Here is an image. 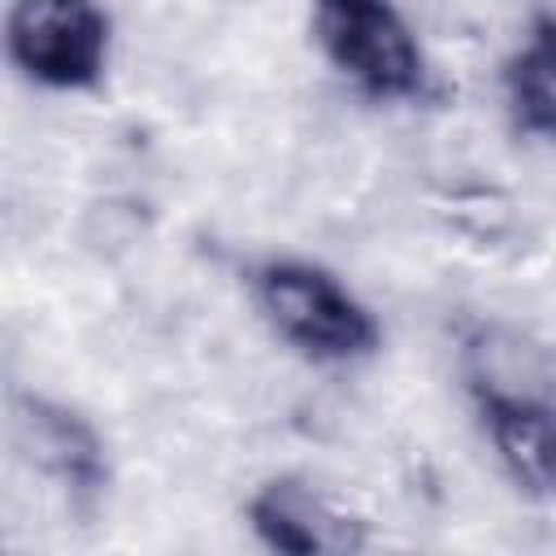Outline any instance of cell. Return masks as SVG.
<instances>
[{"label": "cell", "instance_id": "cell-7", "mask_svg": "<svg viewBox=\"0 0 556 556\" xmlns=\"http://www.w3.org/2000/svg\"><path fill=\"white\" fill-rule=\"evenodd\" d=\"M508 126L526 139L556 143V9H534L521 39L500 65Z\"/></svg>", "mask_w": 556, "mask_h": 556}, {"label": "cell", "instance_id": "cell-5", "mask_svg": "<svg viewBox=\"0 0 556 556\" xmlns=\"http://www.w3.org/2000/svg\"><path fill=\"white\" fill-rule=\"evenodd\" d=\"M13 443L22 460L56 482L78 513H91L109 491V447L104 434L74 404L22 391L13 400Z\"/></svg>", "mask_w": 556, "mask_h": 556}, {"label": "cell", "instance_id": "cell-2", "mask_svg": "<svg viewBox=\"0 0 556 556\" xmlns=\"http://www.w3.org/2000/svg\"><path fill=\"white\" fill-rule=\"evenodd\" d=\"M313 43L326 65L378 104H426L434 74L395 0H313Z\"/></svg>", "mask_w": 556, "mask_h": 556}, {"label": "cell", "instance_id": "cell-1", "mask_svg": "<svg viewBox=\"0 0 556 556\" xmlns=\"http://www.w3.org/2000/svg\"><path fill=\"white\" fill-rule=\"evenodd\" d=\"M248 295L274 339L313 365H356L382 348L374 308L321 261L265 256L248 269Z\"/></svg>", "mask_w": 556, "mask_h": 556}, {"label": "cell", "instance_id": "cell-6", "mask_svg": "<svg viewBox=\"0 0 556 556\" xmlns=\"http://www.w3.org/2000/svg\"><path fill=\"white\" fill-rule=\"evenodd\" d=\"M469 404L513 491L556 500V404L534 391H513L491 374H469Z\"/></svg>", "mask_w": 556, "mask_h": 556}, {"label": "cell", "instance_id": "cell-3", "mask_svg": "<svg viewBox=\"0 0 556 556\" xmlns=\"http://www.w3.org/2000/svg\"><path fill=\"white\" fill-rule=\"evenodd\" d=\"M9 65L43 91H91L109 74L113 17L104 0H9Z\"/></svg>", "mask_w": 556, "mask_h": 556}, {"label": "cell", "instance_id": "cell-4", "mask_svg": "<svg viewBox=\"0 0 556 556\" xmlns=\"http://www.w3.org/2000/svg\"><path fill=\"white\" fill-rule=\"evenodd\" d=\"M243 521L252 539L278 556H352L374 543L369 521L356 508L300 473L265 478L248 495Z\"/></svg>", "mask_w": 556, "mask_h": 556}]
</instances>
